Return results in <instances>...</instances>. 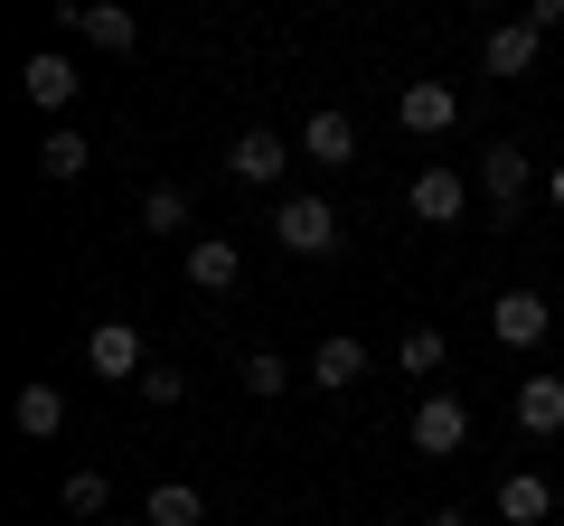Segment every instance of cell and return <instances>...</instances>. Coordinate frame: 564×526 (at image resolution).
<instances>
[{
    "label": "cell",
    "instance_id": "3",
    "mask_svg": "<svg viewBox=\"0 0 564 526\" xmlns=\"http://www.w3.org/2000/svg\"><path fill=\"white\" fill-rule=\"evenodd\" d=\"M395 122H404V132H414V142H443L452 122H462V95H452L443 76H414V85H404V95H395Z\"/></svg>",
    "mask_w": 564,
    "mask_h": 526
},
{
    "label": "cell",
    "instance_id": "12",
    "mask_svg": "<svg viewBox=\"0 0 564 526\" xmlns=\"http://www.w3.org/2000/svg\"><path fill=\"white\" fill-rule=\"evenodd\" d=\"M480 188H489V198H499V207H518L527 188H536V161H527L518 142H499V151H480Z\"/></svg>",
    "mask_w": 564,
    "mask_h": 526
},
{
    "label": "cell",
    "instance_id": "18",
    "mask_svg": "<svg viewBox=\"0 0 564 526\" xmlns=\"http://www.w3.org/2000/svg\"><path fill=\"white\" fill-rule=\"evenodd\" d=\"M141 517H151V526H198V517H207V498H198L188 480H161L151 498H141Z\"/></svg>",
    "mask_w": 564,
    "mask_h": 526
},
{
    "label": "cell",
    "instance_id": "24",
    "mask_svg": "<svg viewBox=\"0 0 564 526\" xmlns=\"http://www.w3.org/2000/svg\"><path fill=\"white\" fill-rule=\"evenodd\" d=\"M180 395H188L180 366H151V376H141V405H180Z\"/></svg>",
    "mask_w": 564,
    "mask_h": 526
},
{
    "label": "cell",
    "instance_id": "1",
    "mask_svg": "<svg viewBox=\"0 0 564 526\" xmlns=\"http://www.w3.org/2000/svg\"><path fill=\"white\" fill-rule=\"evenodd\" d=\"M273 244H282V254H311V263L339 254V207L311 198V188H292V198L273 207Z\"/></svg>",
    "mask_w": 564,
    "mask_h": 526
},
{
    "label": "cell",
    "instance_id": "22",
    "mask_svg": "<svg viewBox=\"0 0 564 526\" xmlns=\"http://www.w3.org/2000/svg\"><path fill=\"white\" fill-rule=\"evenodd\" d=\"M113 507V480L104 470H66V517H104Z\"/></svg>",
    "mask_w": 564,
    "mask_h": 526
},
{
    "label": "cell",
    "instance_id": "7",
    "mask_svg": "<svg viewBox=\"0 0 564 526\" xmlns=\"http://www.w3.org/2000/svg\"><path fill=\"white\" fill-rule=\"evenodd\" d=\"M545 329H555V310H545L536 292H499V302H489V339L499 348H545Z\"/></svg>",
    "mask_w": 564,
    "mask_h": 526
},
{
    "label": "cell",
    "instance_id": "13",
    "mask_svg": "<svg viewBox=\"0 0 564 526\" xmlns=\"http://www.w3.org/2000/svg\"><path fill=\"white\" fill-rule=\"evenodd\" d=\"M10 414H20V432H29V442H57V432H66V385H20V405H10Z\"/></svg>",
    "mask_w": 564,
    "mask_h": 526
},
{
    "label": "cell",
    "instance_id": "10",
    "mask_svg": "<svg viewBox=\"0 0 564 526\" xmlns=\"http://www.w3.org/2000/svg\"><path fill=\"white\" fill-rule=\"evenodd\" d=\"M188 283H198V292H236V283H245L236 235H198V244H188Z\"/></svg>",
    "mask_w": 564,
    "mask_h": 526
},
{
    "label": "cell",
    "instance_id": "6",
    "mask_svg": "<svg viewBox=\"0 0 564 526\" xmlns=\"http://www.w3.org/2000/svg\"><path fill=\"white\" fill-rule=\"evenodd\" d=\"M282 161H292V142H282V132H236V142H226V179H245V188H282Z\"/></svg>",
    "mask_w": 564,
    "mask_h": 526
},
{
    "label": "cell",
    "instance_id": "5",
    "mask_svg": "<svg viewBox=\"0 0 564 526\" xmlns=\"http://www.w3.org/2000/svg\"><path fill=\"white\" fill-rule=\"evenodd\" d=\"M404 207H414L423 226H462L470 179H462V169H443V161H423V169H414V188H404Z\"/></svg>",
    "mask_w": 564,
    "mask_h": 526
},
{
    "label": "cell",
    "instance_id": "20",
    "mask_svg": "<svg viewBox=\"0 0 564 526\" xmlns=\"http://www.w3.org/2000/svg\"><path fill=\"white\" fill-rule=\"evenodd\" d=\"M180 226H188V188L161 179L151 198H141V235H180Z\"/></svg>",
    "mask_w": 564,
    "mask_h": 526
},
{
    "label": "cell",
    "instance_id": "25",
    "mask_svg": "<svg viewBox=\"0 0 564 526\" xmlns=\"http://www.w3.org/2000/svg\"><path fill=\"white\" fill-rule=\"evenodd\" d=\"M527 29H536V39H545V29H564V0H527Z\"/></svg>",
    "mask_w": 564,
    "mask_h": 526
},
{
    "label": "cell",
    "instance_id": "17",
    "mask_svg": "<svg viewBox=\"0 0 564 526\" xmlns=\"http://www.w3.org/2000/svg\"><path fill=\"white\" fill-rule=\"evenodd\" d=\"M66 29H76V39H95V47H113V57L141 39V20H132V10H66Z\"/></svg>",
    "mask_w": 564,
    "mask_h": 526
},
{
    "label": "cell",
    "instance_id": "27",
    "mask_svg": "<svg viewBox=\"0 0 564 526\" xmlns=\"http://www.w3.org/2000/svg\"><path fill=\"white\" fill-rule=\"evenodd\" d=\"M433 526H470V517H462V507H433Z\"/></svg>",
    "mask_w": 564,
    "mask_h": 526
},
{
    "label": "cell",
    "instance_id": "14",
    "mask_svg": "<svg viewBox=\"0 0 564 526\" xmlns=\"http://www.w3.org/2000/svg\"><path fill=\"white\" fill-rule=\"evenodd\" d=\"M480 66H489V76H527V66H536V29H527V20H499V29L480 39Z\"/></svg>",
    "mask_w": 564,
    "mask_h": 526
},
{
    "label": "cell",
    "instance_id": "26",
    "mask_svg": "<svg viewBox=\"0 0 564 526\" xmlns=\"http://www.w3.org/2000/svg\"><path fill=\"white\" fill-rule=\"evenodd\" d=\"M545 198H555V207H564V161H555V169H545Z\"/></svg>",
    "mask_w": 564,
    "mask_h": 526
},
{
    "label": "cell",
    "instance_id": "4",
    "mask_svg": "<svg viewBox=\"0 0 564 526\" xmlns=\"http://www.w3.org/2000/svg\"><path fill=\"white\" fill-rule=\"evenodd\" d=\"M470 442V405L462 395H443V385H433V395H423L414 405V451H433V461H452V451Z\"/></svg>",
    "mask_w": 564,
    "mask_h": 526
},
{
    "label": "cell",
    "instance_id": "19",
    "mask_svg": "<svg viewBox=\"0 0 564 526\" xmlns=\"http://www.w3.org/2000/svg\"><path fill=\"white\" fill-rule=\"evenodd\" d=\"M85 161H95V142H85V132H66V122L39 142V169H47V179H85Z\"/></svg>",
    "mask_w": 564,
    "mask_h": 526
},
{
    "label": "cell",
    "instance_id": "21",
    "mask_svg": "<svg viewBox=\"0 0 564 526\" xmlns=\"http://www.w3.org/2000/svg\"><path fill=\"white\" fill-rule=\"evenodd\" d=\"M395 358H404V376H443L452 339H443V329H404V348H395Z\"/></svg>",
    "mask_w": 564,
    "mask_h": 526
},
{
    "label": "cell",
    "instance_id": "2",
    "mask_svg": "<svg viewBox=\"0 0 564 526\" xmlns=\"http://www.w3.org/2000/svg\"><path fill=\"white\" fill-rule=\"evenodd\" d=\"M85 366L113 376V385H141V376H151V348H141L132 320H95V329H85Z\"/></svg>",
    "mask_w": 564,
    "mask_h": 526
},
{
    "label": "cell",
    "instance_id": "23",
    "mask_svg": "<svg viewBox=\"0 0 564 526\" xmlns=\"http://www.w3.org/2000/svg\"><path fill=\"white\" fill-rule=\"evenodd\" d=\"M282 385H292V366H282L273 348H254V358H245V395H254V405H273Z\"/></svg>",
    "mask_w": 564,
    "mask_h": 526
},
{
    "label": "cell",
    "instance_id": "16",
    "mask_svg": "<svg viewBox=\"0 0 564 526\" xmlns=\"http://www.w3.org/2000/svg\"><path fill=\"white\" fill-rule=\"evenodd\" d=\"M518 424L527 432H564V376H527L518 385Z\"/></svg>",
    "mask_w": 564,
    "mask_h": 526
},
{
    "label": "cell",
    "instance_id": "11",
    "mask_svg": "<svg viewBox=\"0 0 564 526\" xmlns=\"http://www.w3.org/2000/svg\"><path fill=\"white\" fill-rule=\"evenodd\" d=\"M20 85H29V103H39V113H66L85 76H76L66 57H57V47H47V57H29V66H20Z\"/></svg>",
    "mask_w": 564,
    "mask_h": 526
},
{
    "label": "cell",
    "instance_id": "8",
    "mask_svg": "<svg viewBox=\"0 0 564 526\" xmlns=\"http://www.w3.org/2000/svg\"><path fill=\"white\" fill-rule=\"evenodd\" d=\"M302 161H321V169H348V161H358V122H348L339 103H321V113L302 122Z\"/></svg>",
    "mask_w": 564,
    "mask_h": 526
},
{
    "label": "cell",
    "instance_id": "15",
    "mask_svg": "<svg viewBox=\"0 0 564 526\" xmlns=\"http://www.w3.org/2000/svg\"><path fill=\"white\" fill-rule=\"evenodd\" d=\"M545 507H555V489H545L536 470H508L499 480V517L508 526H545Z\"/></svg>",
    "mask_w": 564,
    "mask_h": 526
},
{
    "label": "cell",
    "instance_id": "9",
    "mask_svg": "<svg viewBox=\"0 0 564 526\" xmlns=\"http://www.w3.org/2000/svg\"><path fill=\"white\" fill-rule=\"evenodd\" d=\"M358 376H367V339H348V329H329V339L311 348V385H321V395H348Z\"/></svg>",
    "mask_w": 564,
    "mask_h": 526
}]
</instances>
